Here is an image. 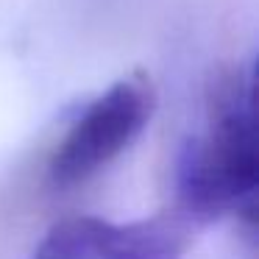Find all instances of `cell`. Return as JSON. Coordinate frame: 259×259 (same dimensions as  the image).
I'll return each instance as SVG.
<instances>
[{
	"instance_id": "cell-1",
	"label": "cell",
	"mask_w": 259,
	"mask_h": 259,
	"mask_svg": "<svg viewBox=\"0 0 259 259\" xmlns=\"http://www.w3.org/2000/svg\"><path fill=\"white\" fill-rule=\"evenodd\" d=\"M176 212L192 226L240 220L256 226L259 134H256V70L237 64L218 81L209 98L203 128L187 137L176 156Z\"/></svg>"
},
{
	"instance_id": "cell-2",
	"label": "cell",
	"mask_w": 259,
	"mask_h": 259,
	"mask_svg": "<svg viewBox=\"0 0 259 259\" xmlns=\"http://www.w3.org/2000/svg\"><path fill=\"white\" fill-rule=\"evenodd\" d=\"M156 112V90L145 73H131L98 92L64 128L48 159L53 190L75 187L101 176L148 128Z\"/></svg>"
},
{
	"instance_id": "cell-3",
	"label": "cell",
	"mask_w": 259,
	"mask_h": 259,
	"mask_svg": "<svg viewBox=\"0 0 259 259\" xmlns=\"http://www.w3.org/2000/svg\"><path fill=\"white\" fill-rule=\"evenodd\" d=\"M192 229L176 209L137 220L73 214L56 220L28 259H184Z\"/></svg>"
}]
</instances>
